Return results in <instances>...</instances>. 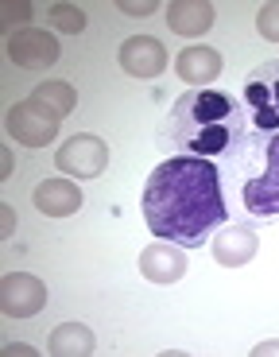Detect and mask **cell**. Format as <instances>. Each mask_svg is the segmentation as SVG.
<instances>
[{"mask_svg":"<svg viewBox=\"0 0 279 357\" xmlns=\"http://www.w3.org/2000/svg\"><path fill=\"white\" fill-rule=\"evenodd\" d=\"M244 109L256 132H279V59L256 66L244 78Z\"/></svg>","mask_w":279,"mask_h":357,"instance_id":"obj_3","label":"cell"},{"mask_svg":"<svg viewBox=\"0 0 279 357\" xmlns=\"http://www.w3.org/2000/svg\"><path fill=\"white\" fill-rule=\"evenodd\" d=\"M148 229L155 241H171L182 249H194L225 225V195H221V175L209 160L198 155H175L163 160L148 175L144 198H140Z\"/></svg>","mask_w":279,"mask_h":357,"instance_id":"obj_1","label":"cell"},{"mask_svg":"<svg viewBox=\"0 0 279 357\" xmlns=\"http://www.w3.org/2000/svg\"><path fill=\"white\" fill-rule=\"evenodd\" d=\"M264 155H268V163H264V171L256 178L244 183L241 198H244V210H248L253 218L271 222V218H279V132L268 136Z\"/></svg>","mask_w":279,"mask_h":357,"instance_id":"obj_4","label":"cell"},{"mask_svg":"<svg viewBox=\"0 0 279 357\" xmlns=\"http://www.w3.org/2000/svg\"><path fill=\"white\" fill-rule=\"evenodd\" d=\"M256 354H279V342H264V346L256 349Z\"/></svg>","mask_w":279,"mask_h":357,"instance_id":"obj_24","label":"cell"},{"mask_svg":"<svg viewBox=\"0 0 279 357\" xmlns=\"http://www.w3.org/2000/svg\"><path fill=\"white\" fill-rule=\"evenodd\" d=\"M8 175H12V152L4 148V152H0V178H8Z\"/></svg>","mask_w":279,"mask_h":357,"instance_id":"obj_22","label":"cell"},{"mask_svg":"<svg viewBox=\"0 0 279 357\" xmlns=\"http://www.w3.org/2000/svg\"><path fill=\"white\" fill-rule=\"evenodd\" d=\"M35 210L47 218H70L81 210V190L74 178H43L35 187Z\"/></svg>","mask_w":279,"mask_h":357,"instance_id":"obj_12","label":"cell"},{"mask_svg":"<svg viewBox=\"0 0 279 357\" xmlns=\"http://www.w3.org/2000/svg\"><path fill=\"white\" fill-rule=\"evenodd\" d=\"M31 101L43 105V109H51L54 116H70L74 105H78V93H74L70 82H43V86H35Z\"/></svg>","mask_w":279,"mask_h":357,"instance_id":"obj_16","label":"cell"},{"mask_svg":"<svg viewBox=\"0 0 279 357\" xmlns=\"http://www.w3.org/2000/svg\"><path fill=\"white\" fill-rule=\"evenodd\" d=\"M120 12H125V16H152L155 4H132V0H120Z\"/></svg>","mask_w":279,"mask_h":357,"instance_id":"obj_21","label":"cell"},{"mask_svg":"<svg viewBox=\"0 0 279 357\" xmlns=\"http://www.w3.org/2000/svg\"><path fill=\"white\" fill-rule=\"evenodd\" d=\"M167 24L175 36H206L214 27V4L206 0H175L167 4Z\"/></svg>","mask_w":279,"mask_h":357,"instance_id":"obj_14","label":"cell"},{"mask_svg":"<svg viewBox=\"0 0 279 357\" xmlns=\"http://www.w3.org/2000/svg\"><path fill=\"white\" fill-rule=\"evenodd\" d=\"M54 357H90L97 349V338H93L90 326H81V322H58L51 331V342H47Z\"/></svg>","mask_w":279,"mask_h":357,"instance_id":"obj_15","label":"cell"},{"mask_svg":"<svg viewBox=\"0 0 279 357\" xmlns=\"http://www.w3.org/2000/svg\"><path fill=\"white\" fill-rule=\"evenodd\" d=\"M109 163V148L101 136H90V132H78L54 152V167L70 178H97Z\"/></svg>","mask_w":279,"mask_h":357,"instance_id":"obj_6","label":"cell"},{"mask_svg":"<svg viewBox=\"0 0 279 357\" xmlns=\"http://www.w3.org/2000/svg\"><path fill=\"white\" fill-rule=\"evenodd\" d=\"M4 125H8V136L16 144H24V148H47V144H54V136H58V116L51 113V109L35 105V101H16V105L8 109V116H4Z\"/></svg>","mask_w":279,"mask_h":357,"instance_id":"obj_5","label":"cell"},{"mask_svg":"<svg viewBox=\"0 0 279 357\" xmlns=\"http://www.w3.org/2000/svg\"><path fill=\"white\" fill-rule=\"evenodd\" d=\"M221 54L214 51V47H186V51L175 59V70H179V78L186 82V86H198L206 89L209 82H217V74H221Z\"/></svg>","mask_w":279,"mask_h":357,"instance_id":"obj_13","label":"cell"},{"mask_svg":"<svg viewBox=\"0 0 279 357\" xmlns=\"http://www.w3.org/2000/svg\"><path fill=\"white\" fill-rule=\"evenodd\" d=\"M256 27H260V36L268 43H279V0H271V4H264L256 12Z\"/></svg>","mask_w":279,"mask_h":357,"instance_id":"obj_18","label":"cell"},{"mask_svg":"<svg viewBox=\"0 0 279 357\" xmlns=\"http://www.w3.org/2000/svg\"><path fill=\"white\" fill-rule=\"evenodd\" d=\"M47 307V284L31 272H8L0 280V311L8 319H31Z\"/></svg>","mask_w":279,"mask_h":357,"instance_id":"obj_7","label":"cell"},{"mask_svg":"<svg viewBox=\"0 0 279 357\" xmlns=\"http://www.w3.org/2000/svg\"><path fill=\"white\" fill-rule=\"evenodd\" d=\"M140 272L152 284H175V280L186 276V252H182V245L155 241L140 252Z\"/></svg>","mask_w":279,"mask_h":357,"instance_id":"obj_9","label":"cell"},{"mask_svg":"<svg viewBox=\"0 0 279 357\" xmlns=\"http://www.w3.org/2000/svg\"><path fill=\"white\" fill-rule=\"evenodd\" d=\"M8 59L24 70H47L58 63V39L43 27H24L8 36Z\"/></svg>","mask_w":279,"mask_h":357,"instance_id":"obj_8","label":"cell"},{"mask_svg":"<svg viewBox=\"0 0 279 357\" xmlns=\"http://www.w3.org/2000/svg\"><path fill=\"white\" fill-rule=\"evenodd\" d=\"M51 24L63 36H78V31H86V12L78 4H51Z\"/></svg>","mask_w":279,"mask_h":357,"instance_id":"obj_17","label":"cell"},{"mask_svg":"<svg viewBox=\"0 0 279 357\" xmlns=\"http://www.w3.org/2000/svg\"><path fill=\"white\" fill-rule=\"evenodd\" d=\"M4 354H35L31 346H4Z\"/></svg>","mask_w":279,"mask_h":357,"instance_id":"obj_23","label":"cell"},{"mask_svg":"<svg viewBox=\"0 0 279 357\" xmlns=\"http://www.w3.org/2000/svg\"><path fill=\"white\" fill-rule=\"evenodd\" d=\"M171 140L182 148V155H229L244 136V113L229 93L221 89H190L175 101L171 121H167Z\"/></svg>","mask_w":279,"mask_h":357,"instance_id":"obj_2","label":"cell"},{"mask_svg":"<svg viewBox=\"0 0 279 357\" xmlns=\"http://www.w3.org/2000/svg\"><path fill=\"white\" fill-rule=\"evenodd\" d=\"M31 16H35L31 4H4V8H0V27H4V31H12V27L24 31L19 24H31Z\"/></svg>","mask_w":279,"mask_h":357,"instance_id":"obj_19","label":"cell"},{"mask_svg":"<svg viewBox=\"0 0 279 357\" xmlns=\"http://www.w3.org/2000/svg\"><path fill=\"white\" fill-rule=\"evenodd\" d=\"M12 229H16V210H12L8 202H0V233L12 237Z\"/></svg>","mask_w":279,"mask_h":357,"instance_id":"obj_20","label":"cell"},{"mask_svg":"<svg viewBox=\"0 0 279 357\" xmlns=\"http://www.w3.org/2000/svg\"><path fill=\"white\" fill-rule=\"evenodd\" d=\"M256 249H260V237L253 225H225L214 241V260L221 268H241L256 257Z\"/></svg>","mask_w":279,"mask_h":357,"instance_id":"obj_11","label":"cell"},{"mask_svg":"<svg viewBox=\"0 0 279 357\" xmlns=\"http://www.w3.org/2000/svg\"><path fill=\"white\" fill-rule=\"evenodd\" d=\"M120 66H125L132 78H155V74L167 66V51H163V43L152 36H132V39L120 43Z\"/></svg>","mask_w":279,"mask_h":357,"instance_id":"obj_10","label":"cell"}]
</instances>
